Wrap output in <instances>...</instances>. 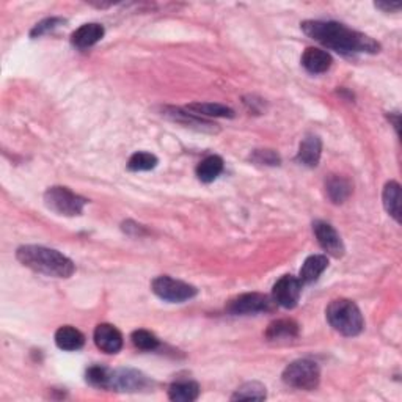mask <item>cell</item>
<instances>
[{"label":"cell","instance_id":"277c9868","mask_svg":"<svg viewBox=\"0 0 402 402\" xmlns=\"http://www.w3.org/2000/svg\"><path fill=\"white\" fill-rule=\"evenodd\" d=\"M282 379L288 387L297 388V390L311 391L319 385L321 370H319L318 363L313 362V360H296V362H292L284 368Z\"/></svg>","mask_w":402,"mask_h":402},{"label":"cell","instance_id":"9a60e30c","mask_svg":"<svg viewBox=\"0 0 402 402\" xmlns=\"http://www.w3.org/2000/svg\"><path fill=\"white\" fill-rule=\"evenodd\" d=\"M322 153V142L318 135H306L299 146L297 161L302 162L306 167H316L321 159Z\"/></svg>","mask_w":402,"mask_h":402},{"label":"cell","instance_id":"484cf974","mask_svg":"<svg viewBox=\"0 0 402 402\" xmlns=\"http://www.w3.org/2000/svg\"><path fill=\"white\" fill-rule=\"evenodd\" d=\"M111 372H112V370H108V368H106V366L94 365V366H90L87 370L85 379H87V382L90 384V385H93V387L107 388V390H108V380H111Z\"/></svg>","mask_w":402,"mask_h":402},{"label":"cell","instance_id":"8fae6325","mask_svg":"<svg viewBox=\"0 0 402 402\" xmlns=\"http://www.w3.org/2000/svg\"><path fill=\"white\" fill-rule=\"evenodd\" d=\"M313 230H315L316 239L324 251L335 258H341L344 255L346 249L341 236L338 234V231L330 223L316 222L313 225Z\"/></svg>","mask_w":402,"mask_h":402},{"label":"cell","instance_id":"5b68a950","mask_svg":"<svg viewBox=\"0 0 402 402\" xmlns=\"http://www.w3.org/2000/svg\"><path fill=\"white\" fill-rule=\"evenodd\" d=\"M44 203L54 213L66 217L80 215L84 213V208L87 206L88 200L74 194L73 190L61 186H54L46 190L44 194Z\"/></svg>","mask_w":402,"mask_h":402},{"label":"cell","instance_id":"ffe728a7","mask_svg":"<svg viewBox=\"0 0 402 402\" xmlns=\"http://www.w3.org/2000/svg\"><path fill=\"white\" fill-rule=\"evenodd\" d=\"M325 189L330 201L335 204H343L352 194V184L346 178H343V176H337V175H333L327 180Z\"/></svg>","mask_w":402,"mask_h":402},{"label":"cell","instance_id":"7402d4cb","mask_svg":"<svg viewBox=\"0 0 402 402\" xmlns=\"http://www.w3.org/2000/svg\"><path fill=\"white\" fill-rule=\"evenodd\" d=\"M223 159L220 156H208L206 159H203L199 167H196V176L201 182H213L215 181L223 172Z\"/></svg>","mask_w":402,"mask_h":402},{"label":"cell","instance_id":"f546056e","mask_svg":"<svg viewBox=\"0 0 402 402\" xmlns=\"http://www.w3.org/2000/svg\"><path fill=\"white\" fill-rule=\"evenodd\" d=\"M376 8L382 10L385 13H393V11H399L401 10V4H388V2H376Z\"/></svg>","mask_w":402,"mask_h":402},{"label":"cell","instance_id":"3957f363","mask_svg":"<svg viewBox=\"0 0 402 402\" xmlns=\"http://www.w3.org/2000/svg\"><path fill=\"white\" fill-rule=\"evenodd\" d=\"M327 321L344 337H357L362 333L365 321L358 306L347 299H337L330 302L325 311Z\"/></svg>","mask_w":402,"mask_h":402},{"label":"cell","instance_id":"7a4b0ae2","mask_svg":"<svg viewBox=\"0 0 402 402\" xmlns=\"http://www.w3.org/2000/svg\"><path fill=\"white\" fill-rule=\"evenodd\" d=\"M18 261L33 272L46 277L70 278L76 272V265L60 251L41 245H23L16 251Z\"/></svg>","mask_w":402,"mask_h":402},{"label":"cell","instance_id":"83f0119b","mask_svg":"<svg viewBox=\"0 0 402 402\" xmlns=\"http://www.w3.org/2000/svg\"><path fill=\"white\" fill-rule=\"evenodd\" d=\"M250 159L260 163V165H270V167H275V165H280V156H278L274 149H255L253 154L250 156Z\"/></svg>","mask_w":402,"mask_h":402},{"label":"cell","instance_id":"30bf717a","mask_svg":"<svg viewBox=\"0 0 402 402\" xmlns=\"http://www.w3.org/2000/svg\"><path fill=\"white\" fill-rule=\"evenodd\" d=\"M162 117H165L168 120H172L175 123H180V125L186 126V127H192L195 131H201V132H219V126L215 125V123L209 121L203 117H199V115H195L189 111H184V108L180 107H170L165 106L162 107Z\"/></svg>","mask_w":402,"mask_h":402},{"label":"cell","instance_id":"52a82bcc","mask_svg":"<svg viewBox=\"0 0 402 402\" xmlns=\"http://www.w3.org/2000/svg\"><path fill=\"white\" fill-rule=\"evenodd\" d=\"M274 299L269 296L260 294V292H249V294H242L231 301L227 306V310L231 315L236 316H247V315H256V313H265L272 311L274 308Z\"/></svg>","mask_w":402,"mask_h":402},{"label":"cell","instance_id":"6da1fadb","mask_svg":"<svg viewBox=\"0 0 402 402\" xmlns=\"http://www.w3.org/2000/svg\"><path fill=\"white\" fill-rule=\"evenodd\" d=\"M302 30L318 43L337 51L344 56L352 54L368 52L376 54L380 49V44L371 37L352 30L344 24L335 23V20H305L302 23Z\"/></svg>","mask_w":402,"mask_h":402},{"label":"cell","instance_id":"4316f807","mask_svg":"<svg viewBox=\"0 0 402 402\" xmlns=\"http://www.w3.org/2000/svg\"><path fill=\"white\" fill-rule=\"evenodd\" d=\"M131 339L134 346L142 351H154L159 347L158 337L148 330H135L131 335Z\"/></svg>","mask_w":402,"mask_h":402},{"label":"cell","instance_id":"5bb4252c","mask_svg":"<svg viewBox=\"0 0 402 402\" xmlns=\"http://www.w3.org/2000/svg\"><path fill=\"white\" fill-rule=\"evenodd\" d=\"M333 63L332 56L327 51L318 47H308L302 56V65L311 74H322L330 70Z\"/></svg>","mask_w":402,"mask_h":402},{"label":"cell","instance_id":"d6986e66","mask_svg":"<svg viewBox=\"0 0 402 402\" xmlns=\"http://www.w3.org/2000/svg\"><path fill=\"white\" fill-rule=\"evenodd\" d=\"M186 111L192 112L199 117H214V118H233L234 111L227 106L214 104V102H192L186 107Z\"/></svg>","mask_w":402,"mask_h":402},{"label":"cell","instance_id":"ac0fdd59","mask_svg":"<svg viewBox=\"0 0 402 402\" xmlns=\"http://www.w3.org/2000/svg\"><path fill=\"white\" fill-rule=\"evenodd\" d=\"M327 268H329V260H327L325 255H311L305 260L299 280L305 284L316 282L318 278L324 274Z\"/></svg>","mask_w":402,"mask_h":402},{"label":"cell","instance_id":"f1b7e54d","mask_svg":"<svg viewBox=\"0 0 402 402\" xmlns=\"http://www.w3.org/2000/svg\"><path fill=\"white\" fill-rule=\"evenodd\" d=\"M65 23H66V20L61 19V18H47V19L41 20V23H38L35 27H33L32 32H30V37L32 38L43 37V35H46V33H49V32H54L56 29H58V27L61 24H65Z\"/></svg>","mask_w":402,"mask_h":402},{"label":"cell","instance_id":"8992f818","mask_svg":"<svg viewBox=\"0 0 402 402\" xmlns=\"http://www.w3.org/2000/svg\"><path fill=\"white\" fill-rule=\"evenodd\" d=\"M151 289L159 299L170 303H182L190 301V299H194L196 292H199L195 286L181 280H175V278L168 275H161L154 278L151 283Z\"/></svg>","mask_w":402,"mask_h":402},{"label":"cell","instance_id":"4fadbf2b","mask_svg":"<svg viewBox=\"0 0 402 402\" xmlns=\"http://www.w3.org/2000/svg\"><path fill=\"white\" fill-rule=\"evenodd\" d=\"M104 33L106 30L101 24H96V23L84 24L73 33L71 43L73 46L79 47V49H88V47L99 43V41L104 38Z\"/></svg>","mask_w":402,"mask_h":402},{"label":"cell","instance_id":"e0dca14e","mask_svg":"<svg viewBox=\"0 0 402 402\" xmlns=\"http://www.w3.org/2000/svg\"><path fill=\"white\" fill-rule=\"evenodd\" d=\"M56 344L61 351L74 352L84 347L85 337L84 333L79 332L77 329H74V327L63 325L56 332Z\"/></svg>","mask_w":402,"mask_h":402},{"label":"cell","instance_id":"9c48e42d","mask_svg":"<svg viewBox=\"0 0 402 402\" xmlns=\"http://www.w3.org/2000/svg\"><path fill=\"white\" fill-rule=\"evenodd\" d=\"M302 294V283L299 278L292 275H283L280 280L274 284L272 289V299L277 305L286 310L294 308Z\"/></svg>","mask_w":402,"mask_h":402},{"label":"cell","instance_id":"44dd1931","mask_svg":"<svg viewBox=\"0 0 402 402\" xmlns=\"http://www.w3.org/2000/svg\"><path fill=\"white\" fill-rule=\"evenodd\" d=\"M200 396V385L192 380H182L170 385L168 398L175 402H194Z\"/></svg>","mask_w":402,"mask_h":402},{"label":"cell","instance_id":"ba28073f","mask_svg":"<svg viewBox=\"0 0 402 402\" xmlns=\"http://www.w3.org/2000/svg\"><path fill=\"white\" fill-rule=\"evenodd\" d=\"M149 379L145 374L131 370V368H121L111 372V380H108V390L123 391V393H137L149 387Z\"/></svg>","mask_w":402,"mask_h":402},{"label":"cell","instance_id":"d4e9b609","mask_svg":"<svg viewBox=\"0 0 402 402\" xmlns=\"http://www.w3.org/2000/svg\"><path fill=\"white\" fill-rule=\"evenodd\" d=\"M158 162L159 161L154 154L139 151L131 156V159L127 162V168L131 170V172H148V170L156 168Z\"/></svg>","mask_w":402,"mask_h":402},{"label":"cell","instance_id":"7c38bea8","mask_svg":"<svg viewBox=\"0 0 402 402\" xmlns=\"http://www.w3.org/2000/svg\"><path fill=\"white\" fill-rule=\"evenodd\" d=\"M93 338L99 349L106 353H118L123 347L121 332L112 324H99L94 329Z\"/></svg>","mask_w":402,"mask_h":402},{"label":"cell","instance_id":"cb8c5ba5","mask_svg":"<svg viewBox=\"0 0 402 402\" xmlns=\"http://www.w3.org/2000/svg\"><path fill=\"white\" fill-rule=\"evenodd\" d=\"M268 396L265 387L260 382H247L236 390L231 401H263Z\"/></svg>","mask_w":402,"mask_h":402},{"label":"cell","instance_id":"603a6c76","mask_svg":"<svg viewBox=\"0 0 402 402\" xmlns=\"http://www.w3.org/2000/svg\"><path fill=\"white\" fill-rule=\"evenodd\" d=\"M382 200L387 213L396 222H401V186L396 181L387 182V186L384 187Z\"/></svg>","mask_w":402,"mask_h":402},{"label":"cell","instance_id":"2e32d148","mask_svg":"<svg viewBox=\"0 0 402 402\" xmlns=\"http://www.w3.org/2000/svg\"><path fill=\"white\" fill-rule=\"evenodd\" d=\"M299 337V324L292 319H278L265 330V338L269 341H289Z\"/></svg>","mask_w":402,"mask_h":402}]
</instances>
